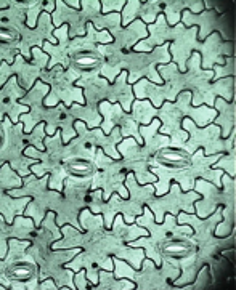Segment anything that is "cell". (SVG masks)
<instances>
[{"mask_svg": "<svg viewBox=\"0 0 236 290\" xmlns=\"http://www.w3.org/2000/svg\"><path fill=\"white\" fill-rule=\"evenodd\" d=\"M178 220L180 221H190V224L196 229V234H197V241H199V254L202 256H209L210 254H212V250H210V247L214 246V244H225L227 241H220V239H214L212 237V233L215 231L217 224L220 223L222 220V212H214L212 217L209 218V220L206 221H199L196 217H191V215H187L183 214L178 217ZM235 237V229L232 231V236L228 237L230 239H233Z\"/></svg>", "mask_w": 236, "mask_h": 290, "instance_id": "6da1fadb", "label": "cell"}, {"mask_svg": "<svg viewBox=\"0 0 236 290\" xmlns=\"http://www.w3.org/2000/svg\"><path fill=\"white\" fill-rule=\"evenodd\" d=\"M215 109L222 112V115L220 117H217L215 122L222 125L223 137H227V135L232 132V127L235 125V101L232 103V105H227L223 100H217L215 101Z\"/></svg>", "mask_w": 236, "mask_h": 290, "instance_id": "7a4b0ae2", "label": "cell"}, {"mask_svg": "<svg viewBox=\"0 0 236 290\" xmlns=\"http://www.w3.org/2000/svg\"><path fill=\"white\" fill-rule=\"evenodd\" d=\"M106 278L110 279V282H105L101 281V284L98 287H93V289H133L135 284L130 281H118L114 282V276H111L110 273H106Z\"/></svg>", "mask_w": 236, "mask_h": 290, "instance_id": "3957f363", "label": "cell"}, {"mask_svg": "<svg viewBox=\"0 0 236 290\" xmlns=\"http://www.w3.org/2000/svg\"><path fill=\"white\" fill-rule=\"evenodd\" d=\"M140 2H125V10H124V16H122V24L129 26L132 19L138 18V11H140Z\"/></svg>", "mask_w": 236, "mask_h": 290, "instance_id": "277c9868", "label": "cell"}, {"mask_svg": "<svg viewBox=\"0 0 236 290\" xmlns=\"http://www.w3.org/2000/svg\"><path fill=\"white\" fill-rule=\"evenodd\" d=\"M215 169H225L232 178H235V147H232V154L215 164Z\"/></svg>", "mask_w": 236, "mask_h": 290, "instance_id": "5b68a950", "label": "cell"}, {"mask_svg": "<svg viewBox=\"0 0 236 290\" xmlns=\"http://www.w3.org/2000/svg\"><path fill=\"white\" fill-rule=\"evenodd\" d=\"M100 5L103 6V13H108V11H111V10L119 11L125 5V2H100Z\"/></svg>", "mask_w": 236, "mask_h": 290, "instance_id": "8992f818", "label": "cell"}, {"mask_svg": "<svg viewBox=\"0 0 236 290\" xmlns=\"http://www.w3.org/2000/svg\"><path fill=\"white\" fill-rule=\"evenodd\" d=\"M87 276H84V273L78 274V278H76V287L78 289H87L88 286H90V281L85 279Z\"/></svg>", "mask_w": 236, "mask_h": 290, "instance_id": "52a82bcc", "label": "cell"}, {"mask_svg": "<svg viewBox=\"0 0 236 290\" xmlns=\"http://www.w3.org/2000/svg\"><path fill=\"white\" fill-rule=\"evenodd\" d=\"M66 5H71V6H74V8H79L80 2H66Z\"/></svg>", "mask_w": 236, "mask_h": 290, "instance_id": "ba28073f", "label": "cell"}]
</instances>
